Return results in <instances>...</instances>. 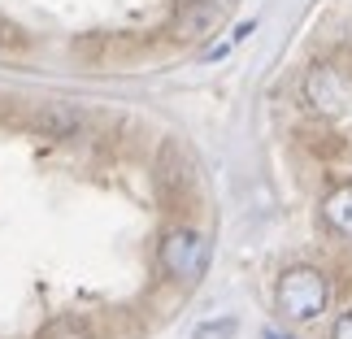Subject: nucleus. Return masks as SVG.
<instances>
[{
    "label": "nucleus",
    "mask_w": 352,
    "mask_h": 339,
    "mask_svg": "<svg viewBox=\"0 0 352 339\" xmlns=\"http://www.w3.org/2000/svg\"><path fill=\"white\" fill-rule=\"evenodd\" d=\"M274 300H278V309H283V318H292V322H314V318L327 314V305H331V283H327V274H322V270H314V265H292V270H283Z\"/></svg>",
    "instance_id": "obj_1"
},
{
    "label": "nucleus",
    "mask_w": 352,
    "mask_h": 339,
    "mask_svg": "<svg viewBox=\"0 0 352 339\" xmlns=\"http://www.w3.org/2000/svg\"><path fill=\"white\" fill-rule=\"evenodd\" d=\"M209 256H213L209 239L200 235V230H192V226H174L157 248L161 270H166L170 278H179V283H196L209 270Z\"/></svg>",
    "instance_id": "obj_2"
},
{
    "label": "nucleus",
    "mask_w": 352,
    "mask_h": 339,
    "mask_svg": "<svg viewBox=\"0 0 352 339\" xmlns=\"http://www.w3.org/2000/svg\"><path fill=\"white\" fill-rule=\"evenodd\" d=\"M348 78L340 65H314V70L305 74V100H309V109H318L322 118H340L348 109Z\"/></svg>",
    "instance_id": "obj_3"
},
{
    "label": "nucleus",
    "mask_w": 352,
    "mask_h": 339,
    "mask_svg": "<svg viewBox=\"0 0 352 339\" xmlns=\"http://www.w3.org/2000/svg\"><path fill=\"white\" fill-rule=\"evenodd\" d=\"M231 5L235 0H183V5L174 9L170 35L174 39H205V35H213L226 22Z\"/></svg>",
    "instance_id": "obj_4"
},
{
    "label": "nucleus",
    "mask_w": 352,
    "mask_h": 339,
    "mask_svg": "<svg viewBox=\"0 0 352 339\" xmlns=\"http://www.w3.org/2000/svg\"><path fill=\"white\" fill-rule=\"evenodd\" d=\"M35 127L44 135H52V140H70V135L83 131V113H78L74 105H65V100H48V105L35 109Z\"/></svg>",
    "instance_id": "obj_5"
},
{
    "label": "nucleus",
    "mask_w": 352,
    "mask_h": 339,
    "mask_svg": "<svg viewBox=\"0 0 352 339\" xmlns=\"http://www.w3.org/2000/svg\"><path fill=\"white\" fill-rule=\"evenodd\" d=\"M322 218H327V226L335 230V235L352 239V183L335 187V192L327 196V205H322Z\"/></svg>",
    "instance_id": "obj_6"
},
{
    "label": "nucleus",
    "mask_w": 352,
    "mask_h": 339,
    "mask_svg": "<svg viewBox=\"0 0 352 339\" xmlns=\"http://www.w3.org/2000/svg\"><path fill=\"white\" fill-rule=\"evenodd\" d=\"M44 339H91V331H87V322H78V318H61L57 327H48Z\"/></svg>",
    "instance_id": "obj_7"
},
{
    "label": "nucleus",
    "mask_w": 352,
    "mask_h": 339,
    "mask_svg": "<svg viewBox=\"0 0 352 339\" xmlns=\"http://www.w3.org/2000/svg\"><path fill=\"white\" fill-rule=\"evenodd\" d=\"M235 331H239L235 318H218V322H205V327H196L192 339H231Z\"/></svg>",
    "instance_id": "obj_8"
},
{
    "label": "nucleus",
    "mask_w": 352,
    "mask_h": 339,
    "mask_svg": "<svg viewBox=\"0 0 352 339\" xmlns=\"http://www.w3.org/2000/svg\"><path fill=\"white\" fill-rule=\"evenodd\" d=\"M335 339H352V309H348L340 322H335Z\"/></svg>",
    "instance_id": "obj_9"
},
{
    "label": "nucleus",
    "mask_w": 352,
    "mask_h": 339,
    "mask_svg": "<svg viewBox=\"0 0 352 339\" xmlns=\"http://www.w3.org/2000/svg\"><path fill=\"white\" fill-rule=\"evenodd\" d=\"M261 339H292V335H278V331H261Z\"/></svg>",
    "instance_id": "obj_10"
}]
</instances>
